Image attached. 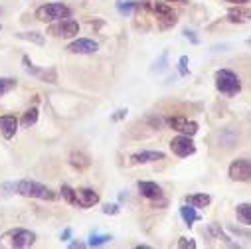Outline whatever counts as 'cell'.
<instances>
[{
    "label": "cell",
    "mask_w": 251,
    "mask_h": 249,
    "mask_svg": "<svg viewBox=\"0 0 251 249\" xmlns=\"http://www.w3.org/2000/svg\"><path fill=\"white\" fill-rule=\"evenodd\" d=\"M14 190L20 194V196H26V198H38V200H55V192H51L48 186L40 184V182H34V180H20L14 184Z\"/></svg>",
    "instance_id": "obj_1"
},
{
    "label": "cell",
    "mask_w": 251,
    "mask_h": 249,
    "mask_svg": "<svg viewBox=\"0 0 251 249\" xmlns=\"http://www.w3.org/2000/svg\"><path fill=\"white\" fill-rule=\"evenodd\" d=\"M36 233L30 229H12L0 237V245L2 247H14V249H26L34 245Z\"/></svg>",
    "instance_id": "obj_2"
},
{
    "label": "cell",
    "mask_w": 251,
    "mask_h": 249,
    "mask_svg": "<svg viewBox=\"0 0 251 249\" xmlns=\"http://www.w3.org/2000/svg\"><path fill=\"white\" fill-rule=\"evenodd\" d=\"M216 87H218L220 93H224L227 97H233V95H237L241 91V81H239V77L233 72L220 70L216 74Z\"/></svg>",
    "instance_id": "obj_3"
},
{
    "label": "cell",
    "mask_w": 251,
    "mask_h": 249,
    "mask_svg": "<svg viewBox=\"0 0 251 249\" xmlns=\"http://www.w3.org/2000/svg\"><path fill=\"white\" fill-rule=\"evenodd\" d=\"M70 16H72V10L61 2L44 4L36 10V18L40 22H55V20H64V18H70Z\"/></svg>",
    "instance_id": "obj_4"
},
{
    "label": "cell",
    "mask_w": 251,
    "mask_h": 249,
    "mask_svg": "<svg viewBox=\"0 0 251 249\" xmlns=\"http://www.w3.org/2000/svg\"><path fill=\"white\" fill-rule=\"evenodd\" d=\"M48 34H51L55 38H74L79 34V24L75 20H70V18L57 20V24H51L48 28Z\"/></svg>",
    "instance_id": "obj_5"
},
{
    "label": "cell",
    "mask_w": 251,
    "mask_h": 249,
    "mask_svg": "<svg viewBox=\"0 0 251 249\" xmlns=\"http://www.w3.org/2000/svg\"><path fill=\"white\" fill-rule=\"evenodd\" d=\"M229 178L235 182L251 180V158H239L229 166Z\"/></svg>",
    "instance_id": "obj_6"
},
{
    "label": "cell",
    "mask_w": 251,
    "mask_h": 249,
    "mask_svg": "<svg viewBox=\"0 0 251 249\" xmlns=\"http://www.w3.org/2000/svg\"><path fill=\"white\" fill-rule=\"evenodd\" d=\"M170 149L176 156L184 158V156H190L196 152V145L192 143V139L188 135H180V137H174L172 143H170Z\"/></svg>",
    "instance_id": "obj_7"
},
{
    "label": "cell",
    "mask_w": 251,
    "mask_h": 249,
    "mask_svg": "<svg viewBox=\"0 0 251 249\" xmlns=\"http://www.w3.org/2000/svg\"><path fill=\"white\" fill-rule=\"evenodd\" d=\"M166 123H168V127H172L174 131H178L182 135H188V137H194L198 133V123L188 121L184 117H170V119H166Z\"/></svg>",
    "instance_id": "obj_8"
},
{
    "label": "cell",
    "mask_w": 251,
    "mask_h": 249,
    "mask_svg": "<svg viewBox=\"0 0 251 249\" xmlns=\"http://www.w3.org/2000/svg\"><path fill=\"white\" fill-rule=\"evenodd\" d=\"M22 64H24V70L30 74V75H34V77H40L42 81H48V83H55L57 81V74H55V70L53 68H50V70H40V68H36L32 61L24 55L22 57Z\"/></svg>",
    "instance_id": "obj_9"
},
{
    "label": "cell",
    "mask_w": 251,
    "mask_h": 249,
    "mask_svg": "<svg viewBox=\"0 0 251 249\" xmlns=\"http://www.w3.org/2000/svg\"><path fill=\"white\" fill-rule=\"evenodd\" d=\"M99 48V44L95 40H89V38H79L75 42H72L68 46V51L70 53H79V55H87V53H95Z\"/></svg>",
    "instance_id": "obj_10"
},
{
    "label": "cell",
    "mask_w": 251,
    "mask_h": 249,
    "mask_svg": "<svg viewBox=\"0 0 251 249\" xmlns=\"http://www.w3.org/2000/svg\"><path fill=\"white\" fill-rule=\"evenodd\" d=\"M99 202V194L91 188H79L75 190V206L87 210V208H93L95 204Z\"/></svg>",
    "instance_id": "obj_11"
},
{
    "label": "cell",
    "mask_w": 251,
    "mask_h": 249,
    "mask_svg": "<svg viewBox=\"0 0 251 249\" xmlns=\"http://www.w3.org/2000/svg\"><path fill=\"white\" fill-rule=\"evenodd\" d=\"M152 10H154L156 18H160V26H162V28H166V26H174V24H176V12H174L172 8H168L166 4L156 2V4L152 6Z\"/></svg>",
    "instance_id": "obj_12"
},
{
    "label": "cell",
    "mask_w": 251,
    "mask_h": 249,
    "mask_svg": "<svg viewBox=\"0 0 251 249\" xmlns=\"http://www.w3.org/2000/svg\"><path fill=\"white\" fill-rule=\"evenodd\" d=\"M18 131V119L14 115H4V117H0V133H2V137L6 141L14 139Z\"/></svg>",
    "instance_id": "obj_13"
},
{
    "label": "cell",
    "mask_w": 251,
    "mask_h": 249,
    "mask_svg": "<svg viewBox=\"0 0 251 249\" xmlns=\"http://www.w3.org/2000/svg\"><path fill=\"white\" fill-rule=\"evenodd\" d=\"M162 158H164V152H160V150H143V152L133 154L131 162L133 164H147V162H156Z\"/></svg>",
    "instance_id": "obj_14"
},
{
    "label": "cell",
    "mask_w": 251,
    "mask_h": 249,
    "mask_svg": "<svg viewBox=\"0 0 251 249\" xmlns=\"http://www.w3.org/2000/svg\"><path fill=\"white\" fill-rule=\"evenodd\" d=\"M139 192L149 200H160L162 198V188L154 182H139Z\"/></svg>",
    "instance_id": "obj_15"
},
{
    "label": "cell",
    "mask_w": 251,
    "mask_h": 249,
    "mask_svg": "<svg viewBox=\"0 0 251 249\" xmlns=\"http://www.w3.org/2000/svg\"><path fill=\"white\" fill-rule=\"evenodd\" d=\"M227 20L233 22V24H243V22H249L251 20V10L241 6V4H235V8H231L227 12Z\"/></svg>",
    "instance_id": "obj_16"
},
{
    "label": "cell",
    "mask_w": 251,
    "mask_h": 249,
    "mask_svg": "<svg viewBox=\"0 0 251 249\" xmlns=\"http://www.w3.org/2000/svg\"><path fill=\"white\" fill-rule=\"evenodd\" d=\"M210 202H212V198L208 194H190V196H186V204H190L194 208H206Z\"/></svg>",
    "instance_id": "obj_17"
},
{
    "label": "cell",
    "mask_w": 251,
    "mask_h": 249,
    "mask_svg": "<svg viewBox=\"0 0 251 249\" xmlns=\"http://www.w3.org/2000/svg\"><path fill=\"white\" fill-rule=\"evenodd\" d=\"M180 216H182V220H184L188 225H192L194 222H198V220H200V214H198V212L194 210V206H190V204L180 208Z\"/></svg>",
    "instance_id": "obj_18"
},
{
    "label": "cell",
    "mask_w": 251,
    "mask_h": 249,
    "mask_svg": "<svg viewBox=\"0 0 251 249\" xmlns=\"http://www.w3.org/2000/svg\"><path fill=\"white\" fill-rule=\"evenodd\" d=\"M70 162H72V166H75L77 170H85V168H89V164H91V160H89L83 152H72V154H70Z\"/></svg>",
    "instance_id": "obj_19"
},
{
    "label": "cell",
    "mask_w": 251,
    "mask_h": 249,
    "mask_svg": "<svg viewBox=\"0 0 251 249\" xmlns=\"http://www.w3.org/2000/svg\"><path fill=\"white\" fill-rule=\"evenodd\" d=\"M36 121H38V109L32 107V109H28V111L24 113V117H22V127H24V129H30L32 124H36Z\"/></svg>",
    "instance_id": "obj_20"
},
{
    "label": "cell",
    "mask_w": 251,
    "mask_h": 249,
    "mask_svg": "<svg viewBox=\"0 0 251 249\" xmlns=\"http://www.w3.org/2000/svg\"><path fill=\"white\" fill-rule=\"evenodd\" d=\"M237 218H239L243 224L251 225V204H239V206H237Z\"/></svg>",
    "instance_id": "obj_21"
},
{
    "label": "cell",
    "mask_w": 251,
    "mask_h": 249,
    "mask_svg": "<svg viewBox=\"0 0 251 249\" xmlns=\"http://www.w3.org/2000/svg\"><path fill=\"white\" fill-rule=\"evenodd\" d=\"M16 87V79H10V77H0V97L10 93L12 89Z\"/></svg>",
    "instance_id": "obj_22"
},
{
    "label": "cell",
    "mask_w": 251,
    "mask_h": 249,
    "mask_svg": "<svg viewBox=\"0 0 251 249\" xmlns=\"http://www.w3.org/2000/svg\"><path fill=\"white\" fill-rule=\"evenodd\" d=\"M111 241V235H101V233H91L89 237V247H99V245H105Z\"/></svg>",
    "instance_id": "obj_23"
},
{
    "label": "cell",
    "mask_w": 251,
    "mask_h": 249,
    "mask_svg": "<svg viewBox=\"0 0 251 249\" xmlns=\"http://www.w3.org/2000/svg\"><path fill=\"white\" fill-rule=\"evenodd\" d=\"M117 8H119V12H121V14L127 16V14H133L135 10H139V8H141V4H139V2H125V4H123V2H119V4H117Z\"/></svg>",
    "instance_id": "obj_24"
},
{
    "label": "cell",
    "mask_w": 251,
    "mask_h": 249,
    "mask_svg": "<svg viewBox=\"0 0 251 249\" xmlns=\"http://www.w3.org/2000/svg\"><path fill=\"white\" fill-rule=\"evenodd\" d=\"M18 38H22V40H30V42H36V44H44V38L38 34V32H22V34H18Z\"/></svg>",
    "instance_id": "obj_25"
},
{
    "label": "cell",
    "mask_w": 251,
    "mask_h": 249,
    "mask_svg": "<svg viewBox=\"0 0 251 249\" xmlns=\"http://www.w3.org/2000/svg\"><path fill=\"white\" fill-rule=\"evenodd\" d=\"M61 196H64L70 204H75V190H74V188H70L68 184L61 186Z\"/></svg>",
    "instance_id": "obj_26"
},
{
    "label": "cell",
    "mask_w": 251,
    "mask_h": 249,
    "mask_svg": "<svg viewBox=\"0 0 251 249\" xmlns=\"http://www.w3.org/2000/svg\"><path fill=\"white\" fill-rule=\"evenodd\" d=\"M178 247H190V249H194L196 247V241L194 239H188V237H180Z\"/></svg>",
    "instance_id": "obj_27"
},
{
    "label": "cell",
    "mask_w": 251,
    "mask_h": 249,
    "mask_svg": "<svg viewBox=\"0 0 251 249\" xmlns=\"http://www.w3.org/2000/svg\"><path fill=\"white\" fill-rule=\"evenodd\" d=\"M103 214H107V216H115V214H119V206H117V204H107V206L103 208Z\"/></svg>",
    "instance_id": "obj_28"
},
{
    "label": "cell",
    "mask_w": 251,
    "mask_h": 249,
    "mask_svg": "<svg viewBox=\"0 0 251 249\" xmlns=\"http://www.w3.org/2000/svg\"><path fill=\"white\" fill-rule=\"evenodd\" d=\"M186 64H188V57L182 55V57H180V74H182V75H188V68H186Z\"/></svg>",
    "instance_id": "obj_29"
},
{
    "label": "cell",
    "mask_w": 251,
    "mask_h": 249,
    "mask_svg": "<svg viewBox=\"0 0 251 249\" xmlns=\"http://www.w3.org/2000/svg\"><path fill=\"white\" fill-rule=\"evenodd\" d=\"M125 115H127V109H121V111H117V113L113 115V121H119V119H123Z\"/></svg>",
    "instance_id": "obj_30"
},
{
    "label": "cell",
    "mask_w": 251,
    "mask_h": 249,
    "mask_svg": "<svg viewBox=\"0 0 251 249\" xmlns=\"http://www.w3.org/2000/svg\"><path fill=\"white\" fill-rule=\"evenodd\" d=\"M184 34H186V38H190V40H192L194 44H198V38L194 36V32H184Z\"/></svg>",
    "instance_id": "obj_31"
},
{
    "label": "cell",
    "mask_w": 251,
    "mask_h": 249,
    "mask_svg": "<svg viewBox=\"0 0 251 249\" xmlns=\"http://www.w3.org/2000/svg\"><path fill=\"white\" fill-rule=\"evenodd\" d=\"M72 237V229H66L64 233H61V239H70Z\"/></svg>",
    "instance_id": "obj_32"
},
{
    "label": "cell",
    "mask_w": 251,
    "mask_h": 249,
    "mask_svg": "<svg viewBox=\"0 0 251 249\" xmlns=\"http://www.w3.org/2000/svg\"><path fill=\"white\" fill-rule=\"evenodd\" d=\"M70 247H85V243H81V241H74V243H70Z\"/></svg>",
    "instance_id": "obj_33"
},
{
    "label": "cell",
    "mask_w": 251,
    "mask_h": 249,
    "mask_svg": "<svg viewBox=\"0 0 251 249\" xmlns=\"http://www.w3.org/2000/svg\"><path fill=\"white\" fill-rule=\"evenodd\" d=\"M226 2H231V4H243L247 0H226Z\"/></svg>",
    "instance_id": "obj_34"
},
{
    "label": "cell",
    "mask_w": 251,
    "mask_h": 249,
    "mask_svg": "<svg viewBox=\"0 0 251 249\" xmlns=\"http://www.w3.org/2000/svg\"><path fill=\"white\" fill-rule=\"evenodd\" d=\"M168 2H180V0H168Z\"/></svg>",
    "instance_id": "obj_35"
}]
</instances>
